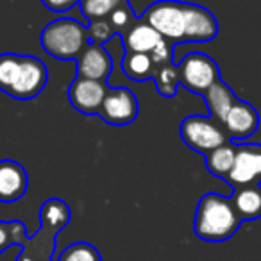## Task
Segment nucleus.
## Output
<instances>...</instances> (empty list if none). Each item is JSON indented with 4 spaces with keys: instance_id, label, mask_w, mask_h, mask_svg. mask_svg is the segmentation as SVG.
Wrapping results in <instances>:
<instances>
[{
    "instance_id": "obj_27",
    "label": "nucleus",
    "mask_w": 261,
    "mask_h": 261,
    "mask_svg": "<svg viewBox=\"0 0 261 261\" xmlns=\"http://www.w3.org/2000/svg\"><path fill=\"white\" fill-rule=\"evenodd\" d=\"M41 4L47 9L56 13H65L68 9H72L73 6L79 4V0H41Z\"/></svg>"
},
{
    "instance_id": "obj_1",
    "label": "nucleus",
    "mask_w": 261,
    "mask_h": 261,
    "mask_svg": "<svg viewBox=\"0 0 261 261\" xmlns=\"http://www.w3.org/2000/svg\"><path fill=\"white\" fill-rule=\"evenodd\" d=\"M47 66L34 56L0 54V91L16 100H33L43 91Z\"/></svg>"
},
{
    "instance_id": "obj_23",
    "label": "nucleus",
    "mask_w": 261,
    "mask_h": 261,
    "mask_svg": "<svg viewBox=\"0 0 261 261\" xmlns=\"http://www.w3.org/2000/svg\"><path fill=\"white\" fill-rule=\"evenodd\" d=\"M106 20H108L109 25L113 27L115 34H123L138 18L135 16V11H133L130 4L127 2V4L118 6V8H116L115 11L111 13V15L106 16Z\"/></svg>"
},
{
    "instance_id": "obj_21",
    "label": "nucleus",
    "mask_w": 261,
    "mask_h": 261,
    "mask_svg": "<svg viewBox=\"0 0 261 261\" xmlns=\"http://www.w3.org/2000/svg\"><path fill=\"white\" fill-rule=\"evenodd\" d=\"M129 0H79L81 11L88 22L109 16L118 6L127 4Z\"/></svg>"
},
{
    "instance_id": "obj_19",
    "label": "nucleus",
    "mask_w": 261,
    "mask_h": 261,
    "mask_svg": "<svg viewBox=\"0 0 261 261\" xmlns=\"http://www.w3.org/2000/svg\"><path fill=\"white\" fill-rule=\"evenodd\" d=\"M122 70L129 79L143 83V81L152 79L156 66H154L149 54L125 52V56H123V59H122Z\"/></svg>"
},
{
    "instance_id": "obj_8",
    "label": "nucleus",
    "mask_w": 261,
    "mask_h": 261,
    "mask_svg": "<svg viewBox=\"0 0 261 261\" xmlns=\"http://www.w3.org/2000/svg\"><path fill=\"white\" fill-rule=\"evenodd\" d=\"M227 185L234 188L259 185L261 182V145L259 143H240L236 145L234 163L225 177Z\"/></svg>"
},
{
    "instance_id": "obj_7",
    "label": "nucleus",
    "mask_w": 261,
    "mask_h": 261,
    "mask_svg": "<svg viewBox=\"0 0 261 261\" xmlns=\"http://www.w3.org/2000/svg\"><path fill=\"white\" fill-rule=\"evenodd\" d=\"M138 98L129 88H108L98 116L111 125H127L138 118Z\"/></svg>"
},
{
    "instance_id": "obj_12",
    "label": "nucleus",
    "mask_w": 261,
    "mask_h": 261,
    "mask_svg": "<svg viewBox=\"0 0 261 261\" xmlns=\"http://www.w3.org/2000/svg\"><path fill=\"white\" fill-rule=\"evenodd\" d=\"M218 34V22L207 8L199 4H188L185 43H207Z\"/></svg>"
},
{
    "instance_id": "obj_18",
    "label": "nucleus",
    "mask_w": 261,
    "mask_h": 261,
    "mask_svg": "<svg viewBox=\"0 0 261 261\" xmlns=\"http://www.w3.org/2000/svg\"><path fill=\"white\" fill-rule=\"evenodd\" d=\"M234 154H236V145L231 142L224 143V145L204 154V163H206L207 172L211 175H215V177L225 181V177H227L232 168V163H234Z\"/></svg>"
},
{
    "instance_id": "obj_17",
    "label": "nucleus",
    "mask_w": 261,
    "mask_h": 261,
    "mask_svg": "<svg viewBox=\"0 0 261 261\" xmlns=\"http://www.w3.org/2000/svg\"><path fill=\"white\" fill-rule=\"evenodd\" d=\"M41 218V234H47L50 242H54V236L59 229H63L70 222V207L61 199H48L43 202L40 211Z\"/></svg>"
},
{
    "instance_id": "obj_13",
    "label": "nucleus",
    "mask_w": 261,
    "mask_h": 261,
    "mask_svg": "<svg viewBox=\"0 0 261 261\" xmlns=\"http://www.w3.org/2000/svg\"><path fill=\"white\" fill-rule=\"evenodd\" d=\"M29 177L25 168L11 160L0 161V202H16L27 192Z\"/></svg>"
},
{
    "instance_id": "obj_3",
    "label": "nucleus",
    "mask_w": 261,
    "mask_h": 261,
    "mask_svg": "<svg viewBox=\"0 0 261 261\" xmlns=\"http://www.w3.org/2000/svg\"><path fill=\"white\" fill-rule=\"evenodd\" d=\"M41 47L48 56L63 61L77 59L88 45V31L73 18H58L41 31Z\"/></svg>"
},
{
    "instance_id": "obj_22",
    "label": "nucleus",
    "mask_w": 261,
    "mask_h": 261,
    "mask_svg": "<svg viewBox=\"0 0 261 261\" xmlns=\"http://www.w3.org/2000/svg\"><path fill=\"white\" fill-rule=\"evenodd\" d=\"M58 261H102L97 247L86 242H77L68 245L58 257Z\"/></svg>"
},
{
    "instance_id": "obj_16",
    "label": "nucleus",
    "mask_w": 261,
    "mask_h": 261,
    "mask_svg": "<svg viewBox=\"0 0 261 261\" xmlns=\"http://www.w3.org/2000/svg\"><path fill=\"white\" fill-rule=\"evenodd\" d=\"M202 98L207 106L210 116L218 123H224L229 109L236 102V95L232 93V90L222 79H218L215 84H211L206 90V93L202 95Z\"/></svg>"
},
{
    "instance_id": "obj_20",
    "label": "nucleus",
    "mask_w": 261,
    "mask_h": 261,
    "mask_svg": "<svg viewBox=\"0 0 261 261\" xmlns=\"http://www.w3.org/2000/svg\"><path fill=\"white\" fill-rule=\"evenodd\" d=\"M152 81L156 83V88H158V91H160V95L168 97V98L174 97V95L177 93V88H179L177 66H174L172 63L156 66Z\"/></svg>"
},
{
    "instance_id": "obj_11",
    "label": "nucleus",
    "mask_w": 261,
    "mask_h": 261,
    "mask_svg": "<svg viewBox=\"0 0 261 261\" xmlns=\"http://www.w3.org/2000/svg\"><path fill=\"white\" fill-rule=\"evenodd\" d=\"M222 125L227 133L229 140L232 138L236 142H243V140L250 138L259 127V113L252 104L236 98Z\"/></svg>"
},
{
    "instance_id": "obj_6",
    "label": "nucleus",
    "mask_w": 261,
    "mask_h": 261,
    "mask_svg": "<svg viewBox=\"0 0 261 261\" xmlns=\"http://www.w3.org/2000/svg\"><path fill=\"white\" fill-rule=\"evenodd\" d=\"M179 84L193 93L204 95L206 90L220 79V68L213 58L202 52L185 56L177 65Z\"/></svg>"
},
{
    "instance_id": "obj_26",
    "label": "nucleus",
    "mask_w": 261,
    "mask_h": 261,
    "mask_svg": "<svg viewBox=\"0 0 261 261\" xmlns=\"http://www.w3.org/2000/svg\"><path fill=\"white\" fill-rule=\"evenodd\" d=\"M172 54H174V45L167 40H161L156 47L150 52V59H152L154 66H161V65H168L172 63Z\"/></svg>"
},
{
    "instance_id": "obj_10",
    "label": "nucleus",
    "mask_w": 261,
    "mask_h": 261,
    "mask_svg": "<svg viewBox=\"0 0 261 261\" xmlns=\"http://www.w3.org/2000/svg\"><path fill=\"white\" fill-rule=\"evenodd\" d=\"M77 61V75L83 79L106 83L113 72V58L102 45L88 43L79 54Z\"/></svg>"
},
{
    "instance_id": "obj_4",
    "label": "nucleus",
    "mask_w": 261,
    "mask_h": 261,
    "mask_svg": "<svg viewBox=\"0 0 261 261\" xmlns=\"http://www.w3.org/2000/svg\"><path fill=\"white\" fill-rule=\"evenodd\" d=\"M186 18H188V2L179 0H160L145 9L140 20L161 34V38L172 45L185 43Z\"/></svg>"
},
{
    "instance_id": "obj_5",
    "label": "nucleus",
    "mask_w": 261,
    "mask_h": 261,
    "mask_svg": "<svg viewBox=\"0 0 261 261\" xmlns=\"http://www.w3.org/2000/svg\"><path fill=\"white\" fill-rule=\"evenodd\" d=\"M181 138L192 150L207 154L210 150L229 142L224 125L215 122L211 116L192 115L181 122Z\"/></svg>"
},
{
    "instance_id": "obj_9",
    "label": "nucleus",
    "mask_w": 261,
    "mask_h": 261,
    "mask_svg": "<svg viewBox=\"0 0 261 261\" xmlns=\"http://www.w3.org/2000/svg\"><path fill=\"white\" fill-rule=\"evenodd\" d=\"M108 86L100 81L83 79L75 77L68 88V100L73 109L86 116L98 115V109L102 106V100L106 97Z\"/></svg>"
},
{
    "instance_id": "obj_25",
    "label": "nucleus",
    "mask_w": 261,
    "mask_h": 261,
    "mask_svg": "<svg viewBox=\"0 0 261 261\" xmlns=\"http://www.w3.org/2000/svg\"><path fill=\"white\" fill-rule=\"evenodd\" d=\"M86 31H88V43L104 45L106 41H109L113 36H115V31H113V27L109 25V22L106 18L90 22V25L86 27Z\"/></svg>"
},
{
    "instance_id": "obj_14",
    "label": "nucleus",
    "mask_w": 261,
    "mask_h": 261,
    "mask_svg": "<svg viewBox=\"0 0 261 261\" xmlns=\"http://www.w3.org/2000/svg\"><path fill=\"white\" fill-rule=\"evenodd\" d=\"M125 52H140V54H150L152 48L160 43L163 38L154 27L145 23L143 20H136L125 33L122 34Z\"/></svg>"
},
{
    "instance_id": "obj_2",
    "label": "nucleus",
    "mask_w": 261,
    "mask_h": 261,
    "mask_svg": "<svg viewBox=\"0 0 261 261\" xmlns=\"http://www.w3.org/2000/svg\"><path fill=\"white\" fill-rule=\"evenodd\" d=\"M240 225L242 220L232 207L229 197L215 192L200 197L197 204L195 220H193V231L197 238L204 242L220 243L234 236Z\"/></svg>"
},
{
    "instance_id": "obj_15",
    "label": "nucleus",
    "mask_w": 261,
    "mask_h": 261,
    "mask_svg": "<svg viewBox=\"0 0 261 261\" xmlns=\"http://www.w3.org/2000/svg\"><path fill=\"white\" fill-rule=\"evenodd\" d=\"M232 207L238 213L240 220L252 222L261 218V186L250 185L234 188L232 195L229 197Z\"/></svg>"
},
{
    "instance_id": "obj_24",
    "label": "nucleus",
    "mask_w": 261,
    "mask_h": 261,
    "mask_svg": "<svg viewBox=\"0 0 261 261\" xmlns=\"http://www.w3.org/2000/svg\"><path fill=\"white\" fill-rule=\"evenodd\" d=\"M25 242V229L20 222H0V252L11 243Z\"/></svg>"
}]
</instances>
